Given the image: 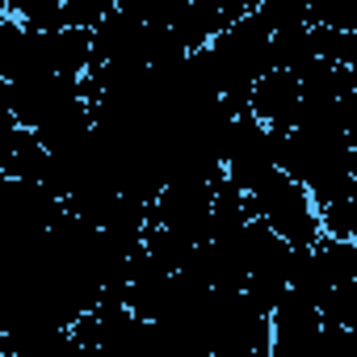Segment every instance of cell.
Returning a JSON list of instances; mask_svg holds the SVG:
<instances>
[{"label": "cell", "instance_id": "obj_1", "mask_svg": "<svg viewBox=\"0 0 357 357\" xmlns=\"http://www.w3.org/2000/svg\"><path fill=\"white\" fill-rule=\"evenodd\" d=\"M248 202H252V215H261V219H265L282 240H290L294 248L315 244V240L324 236V211H319L315 194L298 181V176H290L282 164L248 194Z\"/></svg>", "mask_w": 357, "mask_h": 357}, {"label": "cell", "instance_id": "obj_2", "mask_svg": "<svg viewBox=\"0 0 357 357\" xmlns=\"http://www.w3.org/2000/svg\"><path fill=\"white\" fill-rule=\"evenodd\" d=\"M5 93V114L22 126H47L55 118H68L84 105H93L84 97V76H59V72H38V76H22V80H0Z\"/></svg>", "mask_w": 357, "mask_h": 357}, {"label": "cell", "instance_id": "obj_3", "mask_svg": "<svg viewBox=\"0 0 357 357\" xmlns=\"http://www.w3.org/2000/svg\"><path fill=\"white\" fill-rule=\"evenodd\" d=\"M269 319H273V353L269 357H311L315 336L324 328V311H319L315 298L286 286V294L278 298Z\"/></svg>", "mask_w": 357, "mask_h": 357}, {"label": "cell", "instance_id": "obj_4", "mask_svg": "<svg viewBox=\"0 0 357 357\" xmlns=\"http://www.w3.org/2000/svg\"><path fill=\"white\" fill-rule=\"evenodd\" d=\"M248 109H252L261 122H269V126H278V130H290L294 118H298V109H303V80H298V72H290V68L265 72V76L257 80V89H252Z\"/></svg>", "mask_w": 357, "mask_h": 357}, {"label": "cell", "instance_id": "obj_5", "mask_svg": "<svg viewBox=\"0 0 357 357\" xmlns=\"http://www.w3.org/2000/svg\"><path fill=\"white\" fill-rule=\"evenodd\" d=\"M324 211V236H336V240H357V198H336Z\"/></svg>", "mask_w": 357, "mask_h": 357}, {"label": "cell", "instance_id": "obj_6", "mask_svg": "<svg viewBox=\"0 0 357 357\" xmlns=\"http://www.w3.org/2000/svg\"><path fill=\"white\" fill-rule=\"evenodd\" d=\"M114 9H118V0H68V26L97 30Z\"/></svg>", "mask_w": 357, "mask_h": 357}, {"label": "cell", "instance_id": "obj_7", "mask_svg": "<svg viewBox=\"0 0 357 357\" xmlns=\"http://www.w3.org/2000/svg\"><path fill=\"white\" fill-rule=\"evenodd\" d=\"M13 5H17V0H0V13H9Z\"/></svg>", "mask_w": 357, "mask_h": 357}]
</instances>
